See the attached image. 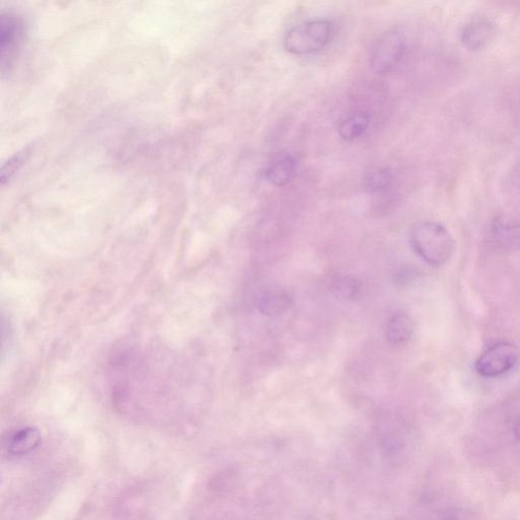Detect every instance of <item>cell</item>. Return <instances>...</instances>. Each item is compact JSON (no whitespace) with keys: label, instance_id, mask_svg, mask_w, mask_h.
I'll return each mask as SVG.
<instances>
[{"label":"cell","instance_id":"obj_1","mask_svg":"<svg viewBox=\"0 0 520 520\" xmlns=\"http://www.w3.org/2000/svg\"><path fill=\"white\" fill-rule=\"evenodd\" d=\"M410 243L417 255L432 267L449 262L454 251L451 234L441 224L418 221L410 231Z\"/></svg>","mask_w":520,"mask_h":520},{"label":"cell","instance_id":"obj_2","mask_svg":"<svg viewBox=\"0 0 520 520\" xmlns=\"http://www.w3.org/2000/svg\"><path fill=\"white\" fill-rule=\"evenodd\" d=\"M333 35V25L330 21L324 18L308 21L287 33L284 49L291 54H313L328 45Z\"/></svg>","mask_w":520,"mask_h":520},{"label":"cell","instance_id":"obj_3","mask_svg":"<svg viewBox=\"0 0 520 520\" xmlns=\"http://www.w3.org/2000/svg\"><path fill=\"white\" fill-rule=\"evenodd\" d=\"M405 52V40L400 33L387 32L380 36L370 50L369 64L373 71L386 74L402 62Z\"/></svg>","mask_w":520,"mask_h":520},{"label":"cell","instance_id":"obj_4","mask_svg":"<svg viewBox=\"0 0 520 520\" xmlns=\"http://www.w3.org/2000/svg\"><path fill=\"white\" fill-rule=\"evenodd\" d=\"M519 359V349L516 346L510 342H499L482 354L475 363V369L483 377L495 379L512 370Z\"/></svg>","mask_w":520,"mask_h":520},{"label":"cell","instance_id":"obj_5","mask_svg":"<svg viewBox=\"0 0 520 520\" xmlns=\"http://www.w3.org/2000/svg\"><path fill=\"white\" fill-rule=\"evenodd\" d=\"M23 25L20 18L11 13H2L0 22L1 71H9L15 62L22 42Z\"/></svg>","mask_w":520,"mask_h":520},{"label":"cell","instance_id":"obj_6","mask_svg":"<svg viewBox=\"0 0 520 520\" xmlns=\"http://www.w3.org/2000/svg\"><path fill=\"white\" fill-rule=\"evenodd\" d=\"M495 34V23L486 16H477L463 25L461 31V41L468 50H480L488 45Z\"/></svg>","mask_w":520,"mask_h":520},{"label":"cell","instance_id":"obj_7","mask_svg":"<svg viewBox=\"0 0 520 520\" xmlns=\"http://www.w3.org/2000/svg\"><path fill=\"white\" fill-rule=\"evenodd\" d=\"M297 172V161L290 154H282L267 165L265 171L267 180L272 185L283 187L288 185Z\"/></svg>","mask_w":520,"mask_h":520},{"label":"cell","instance_id":"obj_8","mask_svg":"<svg viewBox=\"0 0 520 520\" xmlns=\"http://www.w3.org/2000/svg\"><path fill=\"white\" fill-rule=\"evenodd\" d=\"M414 333V320L405 312H396L387 321L386 337L391 346H405L412 339Z\"/></svg>","mask_w":520,"mask_h":520},{"label":"cell","instance_id":"obj_9","mask_svg":"<svg viewBox=\"0 0 520 520\" xmlns=\"http://www.w3.org/2000/svg\"><path fill=\"white\" fill-rule=\"evenodd\" d=\"M292 307V298L283 291H267L261 294L258 300V310L267 316H283Z\"/></svg>","mask_w":520,"mask_h":520},{"label":"cell","instance_id":"obj_10","mask_svg":"<svg viewBox=\"0 0 520 520\" xmlns=\"http://www.w3.org/2000/svg\"><path fill=\"white\" fill-rule=\"evenodd\" d=\"M41 441L39 431L34 428H25L13 434L9 439L8 449L13 456H24L36 449Z\"/></svg>","mask_w":520,"mask_h":520},{"label":"cell","instance_id":"obj_11","mask_svg":"<svg viewBox=\"0 0 520 520\" xmlns=\"http://www.w3.org/2000/svg\"><path fill=\"white\" fill-rule=\"evenodd\" d=\"M370 125V116L368 114L356 113L349 116L340 123L339 134L345 141H354L366 132Z\"/></svg>","mask_w":520,"mask_h":520},{"label":"cell","instance_id":"obj_12","mask_svg":"<svg viewBox=\"0 0 520 520\" xmlns=\"http://www.w3.org/2000/svg\"><path fill=\"white\" fill-rule=\"evenodd\" d=\"M330 290L340 299L355 301L360 298L362 286L354 277L337 276L331 279Z\"/></svg>","mask_w":520,"mask_h":520},{"label":"cell","instance_id":"obj_13","mask_svg":"<svg viewBox=\"0 0 520 520\" xmlns=\"http://www.w3.org/2000/svg\"><path fill=\"white\" fill-rule=\"evenodd\" d=\"M393 182V174L386 168L370 172L364 180V187L369 193H379L386 190Z\"/></svg>","mask_w":520,"mask_h":520},{"label":"cell","instance_id":"obj_14","mask_svg":"<svg viewBox=\"0 0 520 520\" xmlns=\"http://www.w3.org/2000/svg\"><path fill=\"white\" fill-rule=\"evenodd\" d=\"M495 233L505 243H519L520 226L512 221L501 219L495 223Z\"/></svg>","mask_w":520,"mask_h":520},{"label":"cell","instance_id":"obj_15","mask_svg":"<svg viewBox=\"0 0 520 520\" xmlns=\"http://www.w3.org/2000/svg\"><path fill=\"white\" fill-rule=\"evenodd\" d=\"M513 434H514V437L517 440H520V418L515 422L514 427H513Z\"/></svg>","mask_w":520,"mask_h":520},{"label":"cell","instance_id":"obj_16","mask_svg":"<svg viewBox=\"0 0 520 520\" xmlns=\"http://www.w3.org/2000/svg\"><path fill=\"white\" fill-rule=\"evenodd\" d=\"M451 519H452V520H453V519H454V516H453V515H452V516H451ZM456 520H459L458 517H456Z\"/></svg>","mask_w":520,"mask_h":520}]
</instances>
